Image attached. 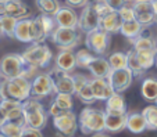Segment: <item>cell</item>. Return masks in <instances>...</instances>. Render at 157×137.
<instances>
[{
    "label": "cell",
    "mask_w": 157,
    "mask_h": 137,
    "mask_svg": "<svg viewBox=\"0 0 157 137\" xmlns=\"http://www.w3.org/2000/svg\"><path fill=\"white\" fill-rule=\"evenodd\" d=\"M106 111H127V103L122 93H114L106 100Z\"/></svg>",
    "instance_id": "29"
},
{
    "label": "cell",
    "mask_w": 157,
    "mask_h": 137,
    "mask_svg": "<svg viewBox=\"0 0 157 137\" xmlns=\"http://www.w3.org/2000/svg\"><path fill=\"white\" fill-rule=\"evenodd\" d=\"M120 15H121L122 21H132L135 20V13H133V7H132V3H128L125 4L124 7L118 10Z\"/></svg>",
    "instance_id": "40"
},
{
    "label": "cell",
    "mask_w": 157,
    "mask_h": 137,
    "mask_svg": "<svg viewBox=\"0 0 157 137\" xmlns=\"http://www.w3.org/2000/svg\"><path fill=\"white\" fill-rule=\"evenodd\" d=\"M36 7L40 11V14H48L54 17L60 10L61 4L59 0H36Z\"/></svg>",
    "instance_id": "30"
},
{
    "label": "cell",
    "mask_w": 157,
    "mask_h": 137,
    "mask_svg": "<svg viewBox=\"0 0 157 137\" xmlns=\"http://www.w3.org/2000/svg\"><path fill=\"white\" fill-rule=\"evenodd\" d=\"M39 69L28 65L22 54L9 53L0 58V74L3 79H13L18 76H25L28 79L36 76Z\"/></svg>",
    "instance_id": "1"
},
{
    "label": "cell",
    "mask_w": 157,
    "mask_h": 137,
    "mask_svg": "<svg viewBox=\"0 0 157 137\" xmlns=\"http://www.w3.org/2000/svg\"><path fill=\"white\" fill-rule=\"evenodd\" d=\"M56 22L59 27H67V28H78V17L77 11L71 6H61L57 14L54 15Z\"/></svg>",
    "instance_id": "20"
},
{
    "label": "cell",
    "mask_w": 157,
    "mask_h": 137,
    "mask_svg": "<svg viewBox=\"0 0 157 137\" xmlns=\"http://www.w3.org/2000/svg\"><path fill=\"white\" fill-rule=\"evenodd\" d=\"M131 43L133 45V49L136 51H156L157 53V42L153 36H147L142 33Z\"/></svg>",
    "instance_id": "27"
},
{
    "label": "cell",
    "mask_w": 157,
    "mask_h": 137,
    "mask_svg": "<svg viewBox=\"0 0 157 137\" xmlns=\"http://www.w3.org/2000/svg\"><path fill=\"white\" fill-rule=\"evenodd\" d=\"M0 35H4L3 33V27H2V15H0Z\"/></svg>",
    "instance_id": "48"
},
{
    "label": "cell",
    "mask_w": 157,
    "mask_h": 137,
    "mask_svg": "<svg viewBox=\"0 0 157 137\" xmlns=\"http://www.w3.org/2000/svg\"><path fill=\"white\" fill-rule=\"evenodd\" d=\"M156 67H157V56H156Z\"/></svg>",
    "instance_id": "51"
},
{
    "label": "cell",
    "mask_w": 157,
    "mask_h": 137,
    "mask_svg": "<svg viewBox=\"0 0 157 137\" xmlns=\"http://www.w3.org/2000/svg\"><path fill=\"white\" fill-rule=\"evenodd\" d=\"M56 67L65 72H74V69L77 68V57L75 53L70 49H64L60 50V53L56 56Z\"/></svg>",
    "instance_id": "22"
},
{
    "label": "cell",
    "mask_w": 157,
    "mask_h": 137,
    "mask_svg": "<svg viewBox=\"0 0 157 137\" xmlns=\"http://www.w3.org/2000/svg\"><path fill=\"white\" fill-rule=\"evenodd\" d=\"M72 108H74L72 94H68V93H56L48 111H49V115L53 118V116L64 112V111H71Z\"/></svg>",
    "instance_id": "19"
},
{
    "label": "cell",
    "mask_w": 157,
    "mask_h": 137,
    "mask_svg": "<svg viewBox=\"0 0 157 137\" xmlns=\"http://www.w3.org/2000/svg\"><path fill=\"white\" fill-rule=\"evenodd\" d=\"M127 111H106V132L120 133L127 129Z\"/></svg>",
    "instance_id": "16"
},
{
    "label": "cell",
    "mask_w": 157,
    "mask_h": 137,
    "mask_svg": "<svg viewBox=\"0 0 157 137\" xmlns=\"http://www.w3.org/2000/svg\"><path fill=\"white\" fill-rule=\"evenodd\" d=\"M32 81L25 76H18L13 79L0 81V100L14 99L24 103L31 97Z\"/></svg>",
    "instance_id": "2"
},
{
    "label": "cell",
    "mask_w": 157,
    "mask_h": 137,
    "mask_svg": "<svg viewBox=\"0 0 157 137\" xmlns=\"http://www.w3.org/2000/svg\"><path fill=\"white\" fill-rule=\"evenodd\" d=\"M50 76L53 79L56 93H68L75 96V83H74V75L70 72H65L63 69L54 67L50 72Z\"/></svg>",
    "instance_id": "11"
},
{
    "label": "cell",
    "mask_w": 157,
    "mask_h": 137,
    "mask_svg": "<svg viewBox=\"0 0 157 137\" xmlns=\"http://www.w3.org/2000/svg\"><path fill=\"white\" fill-rule=\"evenodd\" d=\"M122 22L124 21H122L120 13L116 11V10H113L111 13H109V14L104 15V17L100 20V28L103 31H106V32H109L110 35H113V33L120 32Z\"/></svg>",
    "instance_id": "23"
},
{
    "label": "cell",
    "mask_w": 157,
    "mask_h": 137,
    "mask_svg": "<svg viewBox=\"0 0 157 137\" xmlns=\"http://www.w3.org/2000/svg\"><path fill=\"white\" fill-rule=\"evenodd\" d=\"M31 20L32 18H22L18 20L14 31V39L22 43H32L31 39Z\"/></svg>",
    "instance_id": "26"
},
{
    "label": "cell",
    "mask_w": 157,
    "mask_h": 137,
    "mask_svg": "<svg viewBox=\"0 0 157 137\" xmlns=\"http://www.w3.org/2000/svg\"><path fill=\"white\" fill-rule=\"evenodd\" d=\"M156 56H157L156 51H136L138 61H139L140 67H142L145 71H147L151 67L156 65Z\"/></svg>",
    "instance_id": "32"
},
{
    "label": "cell",
    "mask_w": 157,
    "mask_h": 137,
    "mask_svg": "<svg viewBox=\"0 0 157 137\" xmlns=\"http://www.w3.org/2000/svg\"><path fill=\"white\" fill-rule=\"evenodd\" d=\"M90 82V79H89L86 75L83 74H74V83H75V93L78 92V90L81 89V87H83L86 83H89Z\"/></svg>",
    "instance_id": "42"
},
{
    "label": "cell",
    "mask_w": 157,
    "mask_h": 137,
    "mask_svg": "<svg viewBox=\"0 0 157 137\" xmlns=\"http://www.w3.org/2000/svg\"><path fill=\"white\" fill-rule=\"evenodd\" d=\"M110 43H111V35L101 28L86 33L85 36V45L92 53L98 54V56H104L107 54L110 49Z\"/></svg>",
    "instance_id": "9"
},
{
    "label": "cell",
    "mask_w": 157,
    "mask_h": 137,
    "mask_svg": "<svg viewBox=\"0 0 157 137\" xmlns=\"http://www.w3.org/2000/svg\"><path fill=\"white\" fill-rule=\"evenodd\" d=\"M133 74L129 68H122V69H113L109 76V81L113 86L114 92L117 93H124L131 87L133 82Z\"/></svg>",
    "instance_id": "14"
},
{
    "label": "cell",
    "mask_w": 157,
    "mask_h": 137,
    "mask_svg": "<svg viewBox=\"0 0 157 137\" xmlns=\"http://www.w3.org/2000/svg\"><path fill=\"white\" fill-rule=\"evenodd\" d=\"M128 68L132 71V74H133V76H142L143 74H145V69L140 67V64H139V61H138V57H136V51H135V49H131L129 51H128Z\"/></svg>",
    "instance_id": "35"
},
{
    "label": "cell",
    "mask_w": 157,
    "mask_h": 137,
    "mask_svg": "<svg viewBox=\"0 0 157 137\" xmlns=\"http://www.w3.org/2000/svg\"><path fill=\"white\" fill-rule=\"evenodd\" d=\"M0 137H7V136H4L3 133H0Z\"/></svg>",
    "instance_id": "49"
},
{
    "label": "cell",
    "mask_w": 157,
    "mask_h": 137,
    "mask_svg": "<svg viewBox=\"0 0 157 137\" xmlns=\"http://www.w3.org/2000/svg\"><path fill=\"white\" fill-rule=\"evenodd\" d=\"M90 3H92V6L95 7V10L98 11V14L100 15L101 18H103L104 15H107L109 13L113 11V9L109 6V3H107L106 0H92Z\"/></svg>",
    "instance_id": "39"
},
{
    "label": "cell",
    "mask_w": 157,
    "mask_h": 137,
    "mask_svg": "<svg viewBox=\"0 0 157 137\" xmlns=\"http://www.w3.org/2000/svg\"><path fill=\"white\" fill-rule=\"evenodd\" d=\"M79 130L83 134H95L98 132L106 130V111L95 107H85L78 115Z\"/></svg>",
    "instance_id": "3"
},
{
    "label": "cell",
    "mask_w": 157,
    "mask_h": 137,
    "mask_svg": "<svg viewBox=\"0 0 157 137\" xmlns=\"http://www.w3.org/2000/svg\"><path fill=\"white\" fill-rule=\"evenodd\" d=\"M52 94H56L54 83L49 72L38 74L32 79V87H31V97L32 99H46Z\"/></svg>",
    "instance_id": "10"
},
{
    "label": "cell",
    "mask_w": 157,
    "mask_h": 137,
    "mask_svg": "<svg viewBox=\"0 0 157 137\" xmlns=\"http://www.w3.org/2000/svg\"><path fill=\"white\" fill-rule=\"evenodd\" d=\"M131 2H138V0H131Z\"/></svg>",
    "instance_id": "53"
},
{
    "label": "cell",
    "mask_w": 157,
    "mask_h": 137,
    "mask_svg": "<svg viewBox=\"0 0 157 137\" xmlns=\"http://www.w3.org/2000/svg\"><path fill=\"white\" fill-rule=\"evenodd\" d=\"M2 36H3V35H0V39H2Z\"/></svg>",
    "instance_id": "55"
},
{
    "label": "cell",
    "mask_w": 157,
    "mask_h": 137,
    "mask_svg": "<svg viewBox=\"0 0 157 137\" xmlns=\"http://www.w3.org/2000/svg\"><path fill=\"white\" fill-rule=\"evenodd\" d=\"M143 29H145V27H143L139 21L132 20V21H124L122 22L120 33H121L122 36H125L129 42H132V40H135L139 35H142Z\"/></svg>",
    "instance_id": "25"
},
{
    "label": "cell",
    "mask_w": 157,
    "mask_h": 137,
    "mask_svg": "<svg viewBox=\"0 0 157 137\" xmlns=\"http://www.w3.org/2000/svg\"><path fill=\"white\" fill-rule=\"evenodd\" d=\"M52 42L59 46L60 50L70 49L74 50L81 42V33L78 28H67V27H57L50 36Z\"/></svg>",
    "instance_id": "7"
},
{
    "label": "cell",
    "mask_w": 157,
    "mask_h": 137,
    "mask_svg": "<svg viewBox=\"0 0 157 137\" xmlns=\"http://www.w3.org/2000/svg\"><path fill=\"white\" fill-rule=\"evenodd\" d=\"M75 57H77V67L81 69H88L92 60L95 58V56L92 54V51L86 49H79V50L75 53Z\"/></svg>",
    "instance_id": "33"
},
{
    "label": "cell",
    "mask_w": 157,
    "mask_h": 137,
    "mask_svg": "<svg viewBox=\"0 0 157 137\" xmlns=\"http://www.w3.org/2000/svg\"><path fill=\"white\" fill-rule=\"evenodd\" d=\"M109 63L111 65V69H122L128 67V54L122 51L113 53L109 57Z\"/></svg>",
    "instance_id": "36"
},
{
    "label": "cell",
    "mask_w": 157,
    "mask_h": 137,
    "mask_svg": "<svg viewBox=\"0 0 157 137\" xmlns=\"http://www.w3.org/2000/svg\"><path fill=\"white\" fill-rule=\"evenodd\" d=\"M7 121H9V118H7L6 111H4V110H3V107L0 105V126L3 125V123H6Z\"/></svg>",
    "instance_id": "45"
},
{
    "label": "cell",
    "mask_w": 157,
    "mask_h": 137,
    "mask_svg": "<svg viewBox=\"0 0 157 137\" xmlns=\"http://www.w3.org/2000/svg\"><path fill=\"white\" fill-rule=\"evenodd\" d=\"M154 24L157 25V15H156V20H154Z\"/></svg>",
    "instance_id": "50"
},
{
    "label": "cell",
    "mask_w": 157,
    "mask_h": 137,
    "mask_svg": "<svg viewBox=\"0 0 157 137\" xmlns=\"http://www.w3.org/2000/svg\"><path fill=\"white\" fill-rule=\"evenodd\" d=\"M127 129L133 134H140L147 130V123L142 112H129L127 116Z\"/></svg>",
    "instance_id": "24"
},
{
    "label": "cell",
    "mask_w": 157,
    "mask_h": 137,
    "mask_svg": "<svg viewBox=\"0 0 157 137\" xmlns=\"http://www.w3.org/2000/svg\"><path fill=\"white\" fill-rule=\"evenodd\" d=\"M142 97L147 101H156L157 99V78H146L140 86Z\"/></svg>",
    "instance_id": "28"
},
{
    "label": "cell",
    "mask_w": 157,
    "mask_h": 137,
    "mask_svg": "<svg viewBox=\"0 0 157 137\" xmlns=\"http://www.w3.org/2000/svg\"><path fill=\"white\" fill-rule=\"evenodd\" d=\"M22 110H24L25 126L36 129H43L49 119V111L44 108V105L40 103V100L29 97L22 103Z\"/></svg>",
    "instance_id": "4"
},
{
    "label": "cell",
    "mask_w": 157,
    "mask_h": 137,
    "mask_svg": "<svg viewBox=\"0 0 157 137\" xmlns=\"http://www.w3.org/2000/svg\"><path fill=\"white\" fill-rule=\"evenodd\" d=\"M90 87H92L96 101H106L110 96L116 93L111 83H110L109 78H92L90 79Z\"/></svg>",
    "instance_id": "18"
},
{
    "label": "cell",
    "mask_w": 157,
    "mask_h": 137,
    "mask_svg": "<svg viewBox=\"0 0 157 137\" xmlns=\"http://www.w3.org/2000/svg\"><path fill=\"white\" fill-rule=\"evenodd\" d=\"M107 3H109V6L111 7L113 10H116V11H118L121 7H124L125 4H128L131 2V0H106Z\"/></svg>",
    "instance_id": "44"
},
{
    "label": "cell",
    "mask_w": 157,
    "mask_h": 137,
    "mask_svg": "<svg viewBox=\"0 0 157 137\" xmlns=\"http://www.w3.org/2000/svg\"><path fill=\"white\" fill-rule=\"evenodd\" d=\"M64 2L67 3V6H71L74 9H83L90 3V0H64Z\"/></svg>",
    "instance_id": "43"
},
{
    "label": "cell",
    "mask_w": 157,
    "mask_h": 137,
    "mask_svg": "<svg viewBox=\"0 0 157 137\" xmlns=\"http://www.w3.org/2000/svg\"><path fill=\"white\" fill-rule=\"evenodd\" d=\"M18 20L10 15H2V27H3V33L7 38H14V31L17 27Z\"/></svg>",
    "instance_id": "38"
},
{
    "label": "cell",
    "mask_w": 157,
    "mask_h": 137,
    "mask_svg": "<svg viewBox=\"0 0 157 137\" xmlns=\"http://www.w3.org/2000/svg\"><path fill=\"white\" fill-rule=\"evenodd\" d=\"M154 103H156V104H157V99H156V101H154Z\"/></svg>",
    "instance_id": "54"
},
{
    "label": "cell",
    "mask_w": 157,
    "mask_h": 137,
    "mask_svg": "<svg viewBox=\"0 0 157 137\" xmlns=\"http://www.w3.org/2000/svg\"><path fill=\"white\" fill-rule=\"evenodd\" d=\"M59 27L56 18L53 15L40 14L31 20V39L32 43H43L48 38H50L54 29Z\"/></svg>",
    "instance_id": "6"
},
{
    "label": "cell",
    "mask_w": 157,
    "mask_h": 137,
    "mask_svg": "<svg viewBox=\"0 0 157 137\" xmlns=\"http://www.w3.org/2000/svg\"><path fill=\"white\" fill-rule=\"evenodd\" d=\"M142 114L147 123V130H157V104L146 105Z\"/></svg>",
    "instance_id": "31"
},
{
    "label": "cell",
    "mask_w": 157,
    "mask_h": 137,
    "mask_svg": "<svg viewBox=\"0 0 157 137\" xmlns=\"http://www.w3.org/2000/svg\"><path fill=\"white\" fill-rule=\"evenodd\" d=\"M133 13H135V20L139 21L145 28L150 27L154 24L156 20V13L153 10L150 0H138L132 2Z\"/></svg>",
    "instance_id": "13"
},
{
    "label": "cell",
    "mask_w": 157,
    "mask_h": 137,
    "mask_svg": "<svg viewBox=\"0 0 157 137\" xmlns=\"http://www.w3.org/2000/svg\"><path fill=\"white\" fill-rule=\"evenodd\" d=\"M90 137H111V136H110V133H109V132L103 130V132H98V133L92 134V136H90Z\"/></svg>",
    "instance_id": "46"
},
{
    "label": "cell",
    "mask_w": 157,
    "mask_h": 137,
    "mask_svg": "<svg viewBox=\"0 0 157 137\" xmlns=\"http://www.w3.org/2000/svg\"><path fill=\"white\" fill-rule=\"evenodd\" d=\"M2 79H3V78H2V74H0V81H2Z\"/></svg>",
    "instance_id": "52"
},
{
    "label": "cell",
    "mask_w": 157,
    "mask_h": 137,
    "mask_svg": "<svg viewBox=\"0 0 157 137\" xmlns=\"http://www.w3.org/2000/svg\"><path fill=\"white\" fill-rule=\"evenodd\" d=\"M31 14L22 0H0V15H10L17 20L28 18Z\"/></svg>",
    "instance_id": "15"
},
{
    "label": "cell",
    "mask_w": 157,
    "mask_h": 137,
    "mask_svg": "<svg viewBox=\"0 0 157 137\" xmlns=\"http://www.w3.org/2000/svg\"><path fill=\"white\" fill-rule=\"evenodd\" d=\"M0 105H2L3 110L6 111L9 121L25 126L22 101H18V100H14V99H6V100H0Z\"/></svg>",
    "instance_id": "17"
},
{
    "label": "cell",
    "mask_w": 157,
    "mask_h": 137,
    "mask_svg": "<svg viewBox=\"0 0 157 137\" xmlns=\"http://www.w3.org/2000/svg\"><path fill=\"white\" fill-rule=\"evenodd\" d=\"M22 57L28 65L36 69H43L49 67V64L53 60V51L44 43H32L29 47L25 49Z\"/></svg>",
    "instance_id": "5"
},
{
    "label": "cell",
    "mask_w": 157,
    "mask_h": 137,
    "mask_svg": "<svg viewBox=\"0 0 157 137\" xmlns=\"http://www.w3.org/2000/svg\"><path fill=\"white\" fill-rule=\"evenodd\" d=\"M88 69L93 78H109L113 71L109 63V58H104L103 56H95Z\"/></svg>",
    "instance_id": "21"
},
{
    "label": "cell",
    "mask_w": 157,
    "mask_h": 137,
    "mask_svg": "<svg viewBox=\"0 0 157 137\" xmlns=\"http://www.w3.org/2000/svg\"><path fill=\"white\" fill-rule=\"evenodd\" d=\"M22 129H24V125L7 121L6 123L0 126V133H3L7 137H20L22 133Z\"/></svg>",
    "instance_id": "34"
},
{
    "label": "cell",
    "mask_w": 157,
    "mask_h": 137,
    "mask_svg": "<svg viewBox=\"0 0 157 137\" xmlns=\"http://www.w3.org/2000/svg\"><path fill=\"white\" fill-rule=\"evenodd\" d=\"M75 96L78 97V100H79L81 103H83V104H86V105H92L93 103L96 101L95 96H93V92H92V87H90V82L86 83L83 87H81V89L75 93Z\"/></svg>",
    "instance_id": "37"
},
{
    "label": "cell",
    "mask_w": 157,
    "mask_h": 137,
    "mask_svg": "<svg viewBox=\"0 0 157 137\" xmlns=\"http://www.w3.org/2000/svg\"><path fill=\"white\" fill-rule=\"evenodd\" d=\"M53 126L61 137H74L79 129L77 114L71 110L53 116Z\"/></svg>",
    "instance_id": "8"
},
{
    "label": "cell",
    "mask_w": 157,
    "mask_h": 137,
    "mask_svg": "<svg viewBox=\"0 0 157 137\" xmlns=\"http://www.w3.org/2000/svg\"><path fill=\"white\" fill-rule=\"evenodd\" d=\"M20 137H43L42 129H36V128H31V126H24L22 133Z\"/></svg>",
    "instance_id": "41"
},
{
    "label": "cell",
    "mask_w": 157,
    "mask_h": 137,
    "mask_svg": "<svg viewBox=\"0 0 157 137\" xmlns=\"http://www.w3.org/2000/svg\"><path fill=\"white\" fill-rule=\"evenodd\" d=\"M150 2H151V6H153L154 13H156V15H157V0H150Z\"/></svg>",
    "instance_id": "47"
},
{
    "label": "cell",
    "mask_w": 157,
    "mask_h": 137,
    "mask_svg": "<svg viewBox=\"0 0 157 137\" xmlns=\"http://www.w3.org/2000/svg\"><path fill=\"white\" fill-rule=\"evenodd\" d=\"M100 20L101 17L98 14L95 7L92 6V3H89L81 11L79 20H78V28H79V31H82L85 33L99 29L100 28Z\"/></svg>",
    "instance_id": "12"
}]
</instances>
